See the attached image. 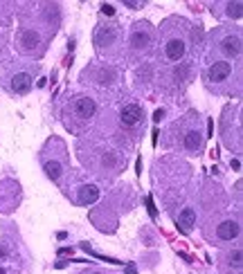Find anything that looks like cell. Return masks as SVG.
Listing matches in <instances>:
<instances>
[{
	"label": "cell",
	"instance_id": "20",
	"mask_svg": "<svg viewBox=\"0 0 243 274\" xmlns=\"http://www.w3.org/2000/svg\"><path fill=\"white\" fill-rule=\"evenodd\" d=\"M5 254H7V249H5V245L0 243V259H5Z\"/></svg>",
	"mask_w": 243,
	"mask_h": 274
},
{
	"label": "cell",
	"instance_id": "22",
	"mask_svg": "<svg viewBox=\"0 0 243 274\" xmlns=\"http://www.w3.org/2000/svg\"><path fill=\"white\" fill-rule=\"evenodd\" d=\"M128 274H135V270H133V265H128Z\"/></svg>",
	"mask_w": 243,
	"mask_h": 274
},
{
	"label": "cell",
	"instance_id": "21",
	"mask_svg": "<svg viewBox=\"0 0 243 274\" xmlns=\"http://www.w3.org/2000/svg\"><path fill=\"white\" fill-rule=\"evenodd\" d=\"M124 5H126V7H131V9H135V7H140V3H128V0H126V3H124Z\"/></svg>",
	"mask_w": 243,
	"mask_h": 274
},
{
	"label": "cell",
	"instance_id": "13",
	"mask_svg": "<svg viewBox=\"0 0 243 274\" xmlns=\"http://www.w3.org/2000/svg\"><path fill=\"white\" fill-rule=\"evenodd\" d=\"M201 144H203V135L198 130H187V133H185V148H187V151H191V153L198 151Z\"/></svg>",
	"mask_w": 243,
	"mask_h": 274
},
{
	"label": "cell",
	"instance_id": "19",
	"mask_svg": "<svg viewBox=\"0 0 243 274\" xmlns=\"http://www.w3.org/2000/svg\"><path fill=\"white\" fill-rule=\"evenodd\" d=\"M232 169H234V171L241 169V162H239V159H232Z\"/></svg>",
	"mask_w": 243,
	"mask_h": 274
},
{
	"label": "cell",
	"instance_id": "4",
	"mask_svg": "<svg viewBox=\"0 0 243 274\" xmlns=\"http://www.w3.org/2000/svg\"><path fill=\"white\" fill-rule=\"evenodd\" d=\"M239 232H241V227L236 220H223L221 225L216 227V236L221 238V241H232V238L239 236Z\"/></svg>",
	"mask_w": 243,
	"mask_h": 274
},
{
	"label": "cell",
	"instance_id": "1",
	"mask_svg": "<svg viewBox=\"0 0 243 274\" xmlns=\"http://www.w3.org/2000/svg\"><path fill=\"white\" fill-rule=\"evenodd\" d=\"M142 117H144L142 108H140L138 104H128V106L122 108V117L120 119H122L124 126H135V124L142 122Z\"/></svg>",
	"mask_w": 243,
	"mask_h": 274
},
{
	"label": "cell",
	"instance_id": "7",
	"mask_svg": "<svg viewBox=\"0 0 243 274\" xmlns=\"http://www.w3.org/2000/svg\"><path fill=\"white\" fill-rule=\"evenodd\" d=\"M97 198H99V189L95 185H83L79 189V202L81 204H93L97 202Z\"/></svg>",
	"mask_w": 243,
	"mask_h": 274
},
{
	"label": "cell",
	"instance_id": "14",
	"mask_svg": "<svg viewBox=\"0 0 243 274\" xmlns=\"http://www.w3.org/2000/svg\"><path fill=\"white\" fill-rule=\"evenodd\" d=\"M45 173L50 180H59L61 178V164L59 162H45Z\"/></svg>",
	"mask_w": 243,
	"mask_h": 274
},
{
	"label": "cell",
	"instance_id": "17",
	"mask_svg": "<svg viewBox=\"0 0 243 274\" xmlns=\"http://www.w3.org/2000/svg\"><path fill=\"white\" fill-rule=\"evenodd\" d=\"M101 11H104L106 16H113V14H115V9H113V5H101Z\"/></svg>",
	"mask_w": 243,
	"mask_h": 274
},
{
	"label": "cell",
	"instance_id": "2",
	"mask_svg": "<svg viewBox=\"0 0 243 274\" xmlns=\"http://www.w3.org/2000/svg\"><path fill=\"white\" fill-rule=\"evenodd\" d=\"M185 41L183 38H169L167 45H165V56L169 61H180L185 56Z\"/></svg>",
	"mask_w": 243,
	"mask_h": 274
},
{
	"label": "cell",
	"instance_id": "9",
	"mask_svg": "<svg viewBox=\"0 0 243 274\" xmlns=\"http://www.w3.org/2000/svg\"><path fill=\"white\" fill-rule=\"evenodd\" d=\"M149 43H151V36H149V32H144V30H135L131 34V48L133 50H146L149 48Z\"/></svg>",
	"mask_w": 243,
	"mask_h": 274
},
{
	"label": "cell",
	"instance_id": "23",
	"mask_svg": "<svg viewBox=\"0 0 243 274\" xmlns=\"http://www.w3.org/2000/svg\"><path fill=\"white\" fill-rule=\"evenodd\" d=\"M0 274H7V272H5V270H3V267H0Z\"/></svg>",
	"mask_w": 243,
	"mask_h": 274
},
{
	"label": "cell",
	"instance_id": "12",
	"mask_svg": "<svg viewBox=\"0 0 243 274\" xmlns=\"http://www.w3.org/2000/svg\"><path fill=\"white\" fill-rule=\"evenodd\" d=\"M113 41H115V27H99L97 36H95V43H97L99 48H104V45H111Z\"/></svg>",
	"mask_w": 243,
	"mask_h": 274
},
{
	"label": "cell",
	"instance_id": "8",
	"mask_svg": "<svg viewBox=\"0 0 243 274\" xmlns=\"http://www.w3.org/2000/svg\"><path fill=\"white\" fill-rule=\"evenodd\" d=\"M221 52L228 56H239L241 54V38L239 36H228L221 43Z\"/></svg>",
	"mask_w": 243,
	"mask_h": 274
},
{
	"label": "cell",
	"instance_id": "3",
	"mask_svg": "<svg viewBox=\"0 0 243 274\" xmlns=\"http://www.w3.org/2000/svg\"><path fill=\"white\" fill-rule=\"evenodd\" d=\"M230 74H232V65H230L228 61H216V63H212V67H210V81L221 83Z\"/></svg>",
	"mask_w": 243,
	"mask_h": 274
},
{
	"label": "cell",
	"instance_id": "6",
	"mask_svg": "<svg viewBox=\"0 0 243 274\" xmlns=\"http://www.w3.org/2000/svg\"><path fill=\"white\" fill-rule=\"evenodd\" d=\"M11 90H14L16 95H27L32 90V77L25 72L16 74V77L11 79Z\"/></svg>",
	"mask_w": 243,
	"mask_h": 274
},
{
	"label": "cell",
	"instance_id": "16",
	"mask_svg": "<svg viewBox=\"0 0 243 274\" xmlns=\"http://www.w3.org/2000/svg\"><path fill=\"white\" fill-rule=\"evenodd\" d=\"M228 259H230V265H234V267H241V249H234V252L230 254Z\"/></svg>",
	"mask_w": 243,
	"mask_h": 274
},
{
	"label": "cell",
	"instance_id": "5",
	"mask_svg": "<svg viewBox=\"0 0 243 274\" xmlns=\"http://www.w3.org/2000/svg\"><path fill=\"white\" fill-rule=\"evenodd\" d=\"M95 110H97V106H95V99H90V97H81V99L75 101V112H77V117L88 119V117L95 115Z\"/></svg>",
	"mask_w": 243,
	"mask_h": 274
},
{
	"label": "cell",
	"instance_id": "11",
	"mask_svg": "<svg viewBox=\"0 0 243 274\" xmlns=\"http://www.w3.org/2000/svg\"><path fill=\"white\" fill-rule=\"evenodd\" d=\"M38 43H41V38H38V34L34 30H25L20 34V45H23V50H25V52H32Z\"/></svg>",
	"mask_w": 243,
	"mask_h": 274
},
{
	"label": "cell",
	"instance_id": "18",
	"mask_svg": "<svg viewBox=\"0 0 243 274\" xmlns=\"http://www.w3.org/2000/svg\"><path fill=\"white\" fill-rule=\"evenodd\" d=\"M162 117H165V110H156V115H153V119H156V122H160Z\"/></svg>",
	"mask_w": 243,
	"mask_h": 274
},
{
	"label": "cell",
	"instance_id": "10",
	"mask_svg": "<svg viewBox=\"0 0 243 274\" xmlns=\"http://www.w3.org/2000/svg\"><path fill=\"white\" fill-rule=\"evenodd\" d=\"M194 225H196V211L191 209V207L183 209V214L178 216V227H180V232H189Z\"/></svg>",
	"mask_w": 243,
	"mask_h": 274
},
{
	"label": "cell",
	"instance_id": "15",
	"mask_svg": "<svg viewBox=\"0 0 243 274\" xmlns=\"http://www.w3.org/2000/svg\"><path fill=\"white\" fill-rule=\"evenodd\" d=\"M228 14L234 18H241V3H228Z\"/></svg>",
	"mask_w": 243,
	"mask_h": 274
}]
</instances>
